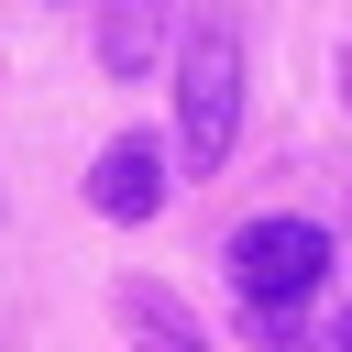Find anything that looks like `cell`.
<instances>
[{
  "label": "cell",
  "mask_w": 352,
  "mask_h": 352,
  "mask_svg": "<svg viewBox=\"0 0 352 352\" xmlns=\"http://www.w3.org/2000/svg\"><path fill=\"white\" fill-rule=\"evenodd\" d=\"M231 132H242V33L220 11H198L187 44H176V165L187 176H220Z\"/></svg>",
  "instance_id": "obj_1"
},
{
  "label": "cell",
  "mask_w": 352,
  "mask_h": 352,
  "mask_svg": "<svg viewBox=\"0 0 352 352\" xmlns=\"http://www.w3.org/2000/svg\"><path fill=\"white\" fill-rule=\"evenodd\" d=\"M319 275H330V231H319V220H286V209H275V220H242V231H231V286H242L253 308H297Z\"/></svg>",
  "instance_id": "obj_2"
},
{
  "label": "cell",
  "mask_w": 352,
  "mask_h": 352,
  "mask_svg": "<svg viewBox=\"0 0 352 352\" xmlns=\"http://www.w3.org/2000/svg\"><path fill=\"white\" fill-rule=\"evenodd\" d=\"M88 209H99V220H154V209H165V143H154V132L99 143V165H88Z\"/></svg>",
  "instance_id": "obj_3"
},
{
  "label": "cell",
  "mask_w": 352,
  "mask_h": 352,
  "mask_svg": "<svg viewBox=\"0 0 352 352\" xmlns=\"http://www.w3.org/2000/svg\"><path fill=\"white\" fill-rule=\"evenodd\" d=\"M110 319H121V352H209V330L187 319V297L154 286V275H121L110 286Z\"/></svg>",
  "instance_id": "obj_4"
},
{
  "label": "cell",
  "mask_w": 352,
  "mask_h": 352,
  "mask_svg": "<svg viewBox=\"0 0 352 352\" xmlns=\"http://www.w3.org/2000/svg\"><path fill=\"white\" fill-rule=\"evenodd\" d=\"M176 33V0H99V66L110 77H143Z\"/></svg>",
  "instance_id": "obj_5"
},
{
  "label": "cell",
  "mask_w": 352,
  "mask_h": 352,
  "mask_svg": "<svg viewBox=\"0 0 352 352\" xmlns=\"http://www.w3.org/2000/svg\"><path fill=\"white\" fill-rule=\"evenodd\" d=\"M341 352H352V319H341Z\"/></svg>",
  "instance_id": "obj_6"
}]
</instances>
